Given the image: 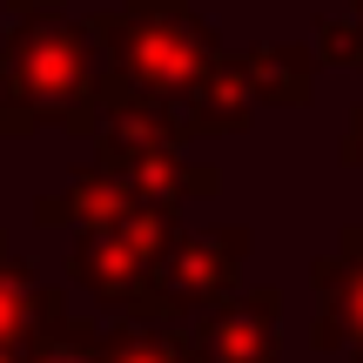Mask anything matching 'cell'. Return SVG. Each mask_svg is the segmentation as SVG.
<instances>
[{"instance_id": "cell-1", "label": "cell", "mask_w": 363, "mask_h": 363, "mask_svg": "<svg viewBox=\"0 0 363 363\" xmlns=\"http://www.w3.org/2000/svg\"><path fill=\"white\" fill-rule=\"evenodd\" d=\"M88 34L108 61L101 94H135V101H155V108H175L222 61L216 27L195 21L189 0H128L115 13H94Z\"/></svg>"}, {"instance_id": "cell-2", "label": "cell", "mask_w": 363, "mask_h": 363, "mask_svg": "<svg viewBox=\"0 0 363 363\" xmlns=\"http://www.w3.org/2000/svg\"><path fill=\"white\" fill-rule=\"evenodd\" d=\"M13 94H21L34 128H67V135H101V48L88 27L54 21V13H27L13 21L7 48H0Z\"/></svg>"}, {"instance_id": "cell-3", "label": "cell", "mask_w": 363, "mask_h": 363, "mask_svg": "<svg viewBox=\"0 0 363 363\" xmlns=\"http://www.w3.org/2000/svg\"><path fill=\"white\" fill-rule=\"evenodd\" d=\"M169 242H175V208H128L121 222L81 235L74 256H67V276H74L101 310H121L128 323H142Z\"/></svg>"}, {"instance_id": "cell-4", "label": "cell", "mask_w": 363, "mask_h": 363, "mask_svg": "<svg viewBox=\"0 0 363 363\" xmlns=\"http://www.w3.org/2000/svg\"><path fill=\"white\" fill-rule=\"evenodd\" d=\"M242 262H249V229L175 235L169 256H162V269H155V289H148V316L142 323H189V316L229 303Z\"/></svg>"}, {"instance_id": "cell-5", "label": "cell", "mask_w": 363, "mask_h": 363, "mask_svg": "<svg viewBox=\"0 0 363 363\" xmlns=\"http://www.w3.org/2000/svg\"><path fill=\"white\" fill-rule=\"evenodd\" d=\"M94 337L101 330L74 323L61 289H40V276L13 262L0 242V363H27L34 350H74V343L88 350Z\"/></svg>"}, {"instance_id": "cell-6", "label": "cell", "mask_w": 363, "mask_h": 363, "mask_svg": "<svg viewBox=\"0 0 363 363\" xmlns=\"http://www.w3.org/2000/svg\"><path fill=\"white\" fill-rule=\"evenodd\" d=\"M195 350L202 363H283V296L276 289H242L195 316Z\"/></svg>"}, {"instance_id": "cell-7", "label": "cell", "mask_w": 363, "mask_h": 363, "mask_svg": "<svg viewBox=\"0 0 363 363\" xmlns=\"http://www.w3.org/2000/svg\"><path fill=\"white\" fill-rule=\"evenodd\" d=\"M310 343L316 350H363V229H343L330 256L310 262Z\"/></svg>"}, {"instance_id": "cell-8", "label": "cell", "mask_w": 363, "mask_h": 363, "mask_svg": "<svg viewBox=\"0 0 363 363\" xmlns=\"http://www.w3.org/2000/svg\"><path fill=\"white\" fill-rule=\"evenodd\" d=\"M101 169L128 189L135 208H182L195 195H216L222 175L202 162H182L175 148H101Z\"/></svg>"}, {"instance_id": "cell-9", "label": "cell", "mask_w": 363, "mask_h": 363, "mask_svg": "<svg viewBox=\"0 0 363 363\" xmlns=\"http://www.w3.org/2000/svg\"><path fill=\"white\" fill-rule=\"evenodd\" d=\"M169 115H175L182 142H195V135H242L249 115H256V88H249V74H242V54H222Z\"/></svg>"}, {"instance_id": "cell-10", "label": "cell", "mask_w": 363, "mask_h": 363, "mask_svg": "<svg viewBox=\"0 0 363 363\" xmlns=\"http://www.w3.org/2000/svg\"><path fill=\"white\" fill-rule=\"evenodd\" d=\"M242 74L262 108H303L316 94V54L296 48V40H262V48L242 54Z\"/></svg>"}, {"instance_id": "cell-11", "label": "cell", "mask_w": 363, "mask_h": 363, "mask_svg": "<svg viewBox=\"0 0 363 363\" xmlns=\"http://www.w3.org/2000/svg\"><path fill=\"white\" fill-rule=\"evenodd\" d=\"M128 208H135V202H128V189H121V182L108 175L101 162H94L81 182H67L61 195H48L34 216H40V222H74V229L88 235V229H108V222H121Z\"/></svg>"}, {"instance_id": "cell-12", "label": "cell", "mask_w": 363, "mask_h": 363, "mask_svg": "<svg viewBox=\"0 0 363 363\" xmlns=\"http://www.w3.org/2000/svg\"><path fill=\"white\" fill-rule=\"evenodd\" d=\"M94 363H202L195 337H182L175 323H121V330H101L88 343Z\"/></svg>"}, {"instance_id": "cell-13", "label": "cell", "mask_w": 363, "mask_h": 363, "mask_svg": "<svg viewBox=\"0 0 363 363\" xmlns=\"http://www.w3.org/2000/svg\"><path fill=\"white\" fill-rule=\"evenodd\" d=\"M316 54L337 67H363V0L350 21H323V34H316Z\"/></svg>"}, {"instance_id": "cell-14", "label": "cell", "mask_w": 363, "mask_h": 363, "mask_svg": "<svg viewBox=\"0 0 363 363\" xmlns=\"http://www.w3.org/2000/svg\"><path fill=\"white\" fill-rule=\"evenodd\" d=\"M34 121H27V108H21V94H13V81H7V67H0V135H27Z\"/></svg>"}, {"instance_id": "cell-15", "label": "cell", "mask_w": 363, "mask_h": 363, "mask_svg": "<svg viewBox=\"0 0 363 363\" xmlns=\"http://www.w3.org/2000/svg\"><path fill=\"white\" fill-rule=\"evenodd\" d=\"M337 162L343 169H363V101L350 108V128H343V142H337Z\"/></svg>"}, {"instance_id": "cell-16", "label": "cell", "mask_w": 363, "mask_h": 363, "mask_svg": "<svg viewBox=\"0 0 363 363\" xmlns=\"http://www.w3.org/2000/svg\"><path fill=\"white\" fill-rule=\"evenodd\" d=\"M27 363H94V357H88V350H81V357H74V350H34Z\"/></svg>"}, {"instance_id": "cell-17", "label": "cell", "mask_w": 363, "mask_h": 363, "mask_svg": "<svg viewBox=\"0 0 363 363\" xmlns=\"http://www.w3.org/2000/svg\"><path fill=\"white\" fill-rule=\"evenodd\" d=\"M54 7H61V0H7V13H21V21L27 13H54Z\"/></svg>"}, {"instance_id": "cell-18", "label": "cell", "mask_w": 363, "mask_h": 363, "mask_svg": "<svg viewBox=\"0 0 363 363\" xmlns=\"http://www.w3.org/2000/svg\"><path fill=\"white\" fill-rule=\"evenodd\" d=\"M357 363H363V350H357Z\"/></svg>"}]
</instances>
